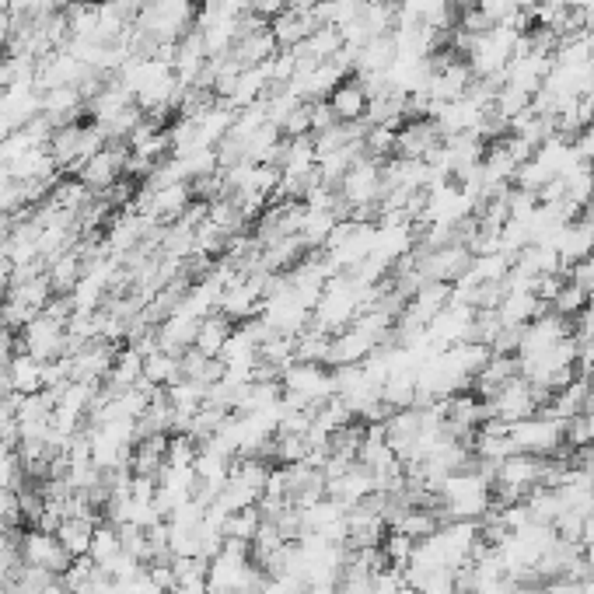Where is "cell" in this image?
Returning <instances> with one entry per match:
<instances>
[{"instance_id":"cell-1","label":"cell","mask_w":594,"mask_h":594,"mask_svg":"<svg viewBox=\"0 0 594 594\" xmlns=\"http://www.w3.org/2000/svg\"><path fill=\"white\" fill-rule=\"evenodd\" d=\"M434 511L441 521H483L493 511V483L476 469L455 472L437 490Z\"/></svg>"},{"instance_id":"cell-2","label":"cell","mask_w":594,"mask_h":594,"mask_svg":"<svg viewBox=\"0 0 594 594\" xmlns=\"http://www.w3.org/2000/svg\"><path fill=\"white\" fill-rule=\"evenodd\" d=\"M507 434H511L514 451L549 458V455H556V451H563V441H567V423L553 420V416H546V413H535V416H528V420L511 423Z\"/></svg>"},{"instance_id":"cell-3","label":"cell","mask_w":594,"mask_h":594,"mask_svg":"<svg viewBox=\"0 0 594 594\" xmlns=\"http://www.w3.org/2000/svg\"><path fill=\"white\" fill-rule=\"evenodd\" d=\"M539 395H535V388L528 385L525 378H511L504 388H500L493 399H486V420H500V423H518V420H528V416L539 413Z\"/></svg>"},{"instance_id":"cell-4","label":"cell","mask_w":594,"mask_h":594,"mask_svg":"<svg viewBox=\"0 0 594 594\" xmlns=\"http://www.w3.org/2000/svg\"><path fill=\"white\" fill-rule=\"evenodd\" d=\"M21 350L32 353L42 364L63 357V353H67V325L56 322V318H49L46 311H42L39 318H32V322L21 329Z\"/></svg>"},{"instance_id":"cell-5","label":"cell","mask_w":594,"mask_h":594,"mask_svg":"<svg viewBox=\"0 0 594 594\" xmlns=\"http://www.w3.org/2000/svg\"><path fill=\"white\" fill-rule=\"evenodd\" d=\"M126 158H130V144H105L95 158H88L81 168H77V179H81L95 196H102L112 182L123 179Z\"/></svg>"},{"instance_id":"cell-6","label":"cell","mask_w":594,"mask_h":594,"mask_svg":"<svg viewBox=\"0 0 594 594\" xmlns=\"http://www.w3.org/2000/svg\"><path fill=\"white\" fill-rule=\"evenodd\" d=\"M21 560H25L28 567H42V570H49V574L63 577L70 570V563H74V556L60 546L56 535L35 528V532H21Z\"/></svg>"},{"instance_id":"cell-7","label":"cell","mask_w":594,"mask_h":594,"mask_svg":"<svg viewBox=\"0 0 594 594\" xmlns=\"http://www.w3.org/2000/svg\"><path fill=\"white\" fill-rule=\"evenodd\" d=\"M441 140L444 137L434 119H406V123L399 126V137H395V158L427 161V154L437 151Z\"/></svg>"},{"instance_id":"cell-8","label":"cell","mask_w":594,"mask_h":594,"mask_svg":"<svg viewBox=\"0 0 594 594\" xmlns=\"http://www.w3.org/2000/svg\"><path fill=\"white\" fill-rule=\"evenodd\" d=\"M318 28H322V21H318L315 11H294V7L280 11L277 18L270 21V32H273V39H277L280 49L301 46V42L311 39V35H315Z\"/></svg>"},{"instance_id":"cell-9","label":"cell","mask_w":594,"mask_h":594,"mask_svg":"<svg viewBox=\"0 0 594 594\" xmlns=\"http://www.w3.org/2000/svg\"><path fill=\"white\" fill-rule=\"evenodd\" d=\"M325 102L332 105L339 123H360V119L367 116V102H371V98L360 88L357 77H346V81H339L336 88H332V95L325 98Z\"/></svg>"},{"instance_id":"cell-10","label":"cell","mask_w":594,"mask_h":594,"mask_svg":"<svg viewBox=\"0 0 594 594\" xmlns=\"http://www.w3.org/2000/svg\"><path fill=\"white\" fill-rule=\"evenodd\" d=\"M7 374H11L14 395H35L46 388V364L35 360L32 353H25V350L14 353L11 364H7Z\"/></svg>"},{"instance_id":"cell-11","label":"cell","mask_w":594,"mask_h":594,"mask_svg":"<svg viewBox=\"0 0 594 594\" xmlns=\"http://www.w3.org/2000/svg\"><path fill=\"white\" fill-rule=\"evenodd\" d=\"M196 329H200L196 318L172 315L168 322L158 325V350L172 353V357H182V353L196 346Z\"/></svg>"},{"instance_id":"cell-12","label":"cell","mask_w":594,"mask_h":594,"mask_svg":"<svg viewBox=\"0 0 594 594\" xmlns=\"http://www.w3.org/2000/svg\"><path fill=\"white\" fill-rule=\"evenodd\" d=\"M546 308L549 304H542L532 291H511L497 304V315H500V322H504V329H521V325H528Z\"/></svg>"},{"instance_id":"cell-13","label":"cell","mask_w":594,"mask_h":594,"mask_svg":"<svg viewBox=\"0 0 594 594\" xmlns=\"http://www.w3.org/2000/svg\"><path fill=\"white\" fill-rule=\"evenodd\" d=\"M231 332H235V322H231L228 315H221V311H214V315L203 318L200 329H196V350L207 353V357H221Z\"/></svg>"},{"instance_id":"cell-14","label":"cell","mask_w":594,"mask_h":594,"mask_svg":"<svg viewBox=\"0 0 594 594\" xmlns=\"http://www.w3.org/2000/svg\"><path fill=\"white\" fill-rule=\"evenodd\" d=\"M84 273H88V263H84L81 252H77V245H74V249L63 252V256L49 266V284H53L56 294H70L77 284H81Z\"/></svg>"},{"instance_id":"cell-15","label":"cell","mask_w":594,"mask_h":594,"mask_svg":"<svg viewBox=\"0 0 594 594\" xmlns=\"http://www.w3.org/2000/svg\"><path fill=\"white\" fill-rule=\"evenodd\" d=\"M95 528H98L95 518H63V525L56 528V539H60V546L77 560V556H88Z\"/></svg>"},{"instance_id":"cell-16","label":"cell","mask_w":594,"mask_h":594,"mask_svg":"<svg viewBox=\"0 0 594 594\" xmlns=\"http://www.w3.org/2000/svg\"><path fill=\"white\" fill-rule=\"evenodd\" d=\"M144 378L158 388H172L182 381V357H172L165 350H154L144 357Z\"/></svg>"},{"instance_id":"cell-17","label":"cell","mask_w":594,"mask_h":594,"mask_svg":"<svg viewBox=\"0 0 594 594\" xmlns=\"http://www.w3.org/2000/svg\"><path fill=\"white\" fill-rule=\"evenodd\" d=\"M119 553H123V542H119L116 525H102V528H95V539H91V549H88V556H91V560H95V567H98V570H105L112 560H116Z\"/></svg>"},{"instance_id":"cell-18","label":"cell","mask_w":594,"mask_h":594,"mask_svg":"<svg viewBox=\"0 0 594 594\" xmlns=\"http://www.w3.org/2000/svg\"><path fill=\"white\" fill-rule=\"evenodd\" d=\"M259 525H263V514H259V504L256 507H245V511L231 514L228 525H224V539H242L252 546V539H256Z\"/></svg>"},{"instance_id":"cell-19","label":"cell","mask_w":594,"mask_h":594,"mask_svg":"<svg viewBox=\"0 0 594 594\" xmlns=\"http://www.w3.org/2000/svg\"><path fill=\"white\" fill-rule=\"evenodd\" d=\"M588 301H591L588 291H584L581 284H574V280H567V284L560 287V294L553 297V304H549V308H553L556 315H563V318H570V322H574V315H577V311H581Z\"/></svg>"},{"instance_id":"cell-20","label":"cell","mask_w":594,"mask_h":594,"mask_svg":"<svg viewBox=\"0 0 594 594\" xmlns=\"http://www.w3.org/2000/svg\"><path fill=\"white\" fill-rule=\"evenodd\" d=\"M116 594H168V591L161 588L151 577V570L144 567L137 577H130V581H116Z\"/></svg>"},{"instance_id":"cell-21","label":"cell","mask_w":594,"mask_h":594,"mask_svg":"<svg viewBox=\"0 0 594 594\" xmlns=\"http://www.w3.org/2000/svg\"><path fill=\"white\" fill-rule=\"evenodd\" d=\"M308 112H311V133H325L339 123L336 112H332V105L325 102V98L322 102H308Z\"/></svg>"},{"instance_id":"cell-22","label":"cell","mask_w":594,"mask_h":594,"mask_svg":"<svg viewBox=\"0 0 594 594\" xmlns=\"http://www.w3.org/2000/svg\"><path fill=\"white\" fill-rule=\"evenodd\" d=\"M0 525H7V528L21 525L18 490H4V486H0Z\"/></svg>"},{"instance_id":"cell-23","label":"cell","mask_w":594,"mask_h":594,"mask_svg":"<svg viewBox=\"0 0 594 594\" xmlns=\"http://www.w3.org/2000/svg\"><path fill=\"white\" fill-rule=\"evenodd\" d=\"M574 339H594V297L574 315Z\"/></svg>"},{"instance_id":"cell-24","label":"cell","mask_w":594,"mask_h":594,"mask_svg":"<svg viewBox=\"0 0 594 594\" xmlns=\"http://www.w3.org/2000/svg\"><path fill=\"white\" fill-rule=\"evenodd\" d=\"M280 11H287V0H252V14H259L266 21H273Z\"/></svg>"},{"instance_id":"cell-25","label":"cell","mask_w":594,"mask_h":594,"mask_svg":"<svg viewBox=\"0 0 594 594\" xmlns=\"http://www.w3.org/2000/svg\"><path fill=\"white\" fill-rule=\"evenodd\" d=\"M11 273H14V266L7 263V256L0 252V301L11 294Z\"/></svg>"},{"instance_id":"cell-26","label":"cell","mask_w":594,"mask_h":594,"mask_svg":"<svg viewBox=\"0 0 594 594\" xmlns=\"http://www.w3.org/2000/svg\"><path fill=\"white\" fill-rule=\"evenodd\" d=\"M11 39V14H0V46H7Z\"/></svg>"},{"instance_id":"cell-27","label":"cell","mask_w":594,"mask_h":594,"mask_svg":"<svg viewBox=\"0 0 594 594\" xmlns=\"http://www.w3.org/2000/svg\"><path fill=\"white\" fill-rule=\"evenodd\" d=\"M514 594H549L542 584H521V588H514Z\"/></svg>"},{"instance_id":"cell-28","label":"cell","mask_w":594,"mask_h":594,"mask_svg":"<svg viewBox=\"0 0 594 594\" xmlns=\"http://www.w3.org/2000/svg\"><path fill=\"white\" fill-rule=\"evenodd\" d=\"M0 14H11V0H0Z\"/></svg>"}]
</instances>
